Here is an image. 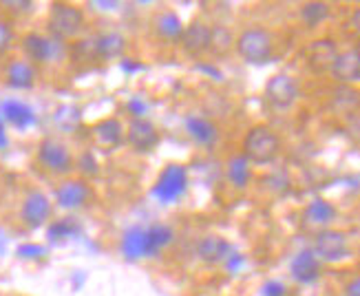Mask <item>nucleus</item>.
Returning <instances> with one entry per match:
<instances>
[{
  "label": "nucleus",
  "mask_w": 360,
  "mask_h": 296,
  "mask_svg": "<svg viewBox=\"0 0 360 296\" xmlns=\"http://www.w3.org/2000/svg\"><path fill=\"white\" fill-rule=\"evenodd\" d=\"M18 51L25 60H29L31 65H36L42 71L65 65L71 58V44L56 40L44 29H34L18 38Z\"/></svg>",
  "instance_id": "f257e3e1"
},
{
  "label": "nucleus",
  "mask_w": 360,
  "mask_h": 296,
  "mask_svg": "<svg viewBox=\"0 0 360 296\" xmlns=\"http://www.w3.org/2000/svg\"><path fill=\"white\" fill-rule=\"evenodd\" d=\"M75 157L71 144L60 135H44L38 139L34 150V164L44 175L53 179H67L75 175Z\"/></svg>",
  "instance_id": "f03ea898"
},
{
  "label": "nucleus",
  "mask_w": 360,
  "mask_h": 296,
  "mask_svg": "<svg viewBox=\"0 0 360 296\" xmlns=\"http://www.w3.org/2000/svg\"><path fill=\"white\" fill-rule=\"evenodd\" d=\"M89 29V15L84 7L75 3H51L44 18V31L65 44L82 40Z\"/></svg>",
  "instance_id": "7ed1b4c3"
},
{
  "label": "nucleus",
  "mask_w": 360,
  "mask_h": 296,
  "mask_svg": "<svg viewBox=\"0 0 360 296\" xmlns=\"http://www.w3.org/2000/svg\"><path fill=\"white\" fill-rule=\"evenodd\" d=\"M283 150V139L270 124H255L241 139V155L250 166H270Z\"/></svg>",
  "instance_id": "20e7f679"
},
{
  "label": "nucleus",
  "mask_w": 360,
  "mask_h": 296,
  "mask_svg": "<svg viewBox=\"0 0 360 296\" xmlns=\"http://www.w3.org/2000/svg\"><path fill=\"white\" fill-rule=\"evenodd\" d=\"M276 51V38L268 27L252 25L241 29L234 36V53H237L245 65H265L274 58Z\"/></svg>",
  "instance_id": "39448f33"
},
{
  "label": "nucleus",
  "mask_w": 360,
  "mask_h": 296,
  "mask_svg": "<svg viewBox=\"0 0 360 296\" xmlns=\"http://www.w3.org/2000/svg\"><path fill=\"white\" fill-rule=\"evenodd\" d=\"M53 212L56 204L49 193L42 188H27L18 204V224L29 232H36L53 221Z\"/></svg>",
  "instance_id": "423d86ee"
},
{
  "label": "nucleus",
  "mask_w": 360,
  "mask_h": 296,
  "mask_svg": "<svg viewBox=\"0 0 360 296\" xmlns=\"http://www.w3.org/2000/svg\"><path fill=\"white\" fill-rule=\"evenodd\" d=\"M53 204L56 208L65 210V212H80L86 210L93 201H96V191H93V184L80 175H71L67 179H60L53 188Z\"/></svg>",
  "instance_id": "0eeeda50"
},
{
  "label": "nucleus",
  "mask_w": 360,
  "mask_h": 296,
  "mask_svg": "<svg viewBox=\"0 0 360 296\" xmlns=\"http://www.w3.org/2000/svg\"><path fill=\"white\" fill-rule=\"evenodd\" d=\"M301 98V84L294 75L278 71L274 75H270V80L265 82L263 89V100L272 111L276 113H288L296 106Z\"/></svg>",
  "instance_id": "6e6552de"
},
{
  "label": "nucleus",
  "mask_w": 360,
  "mask_h": 296,
  "mask_svg": "<svg viewBox=\"0 0 360 296\" xmlns=\"http://www.w3.org/2000/svg\"><path fill=\"white\" fill-rule=\"evenodd\" d=\"M309 250L316 255L321 263H340L349 259L352 245H349L347 232H342L338 228H325V230L314 232Z\"/></svg>",
  "instance_id": "1a4fd4ad"
},
{
  "label": "nucleus",
  "mask_w": 360,
  "mask_h": 296,
  "mask_svg": "<svg viewBox=\"0 0 360 296\" xmlns=\"http://www.w3.org/2000/svg\"><path fill=\"white\" fill-rule=\"evenodd\" d=\"M40 75L42 71L31 65L29 60H25L22 56H11L5 60L3 71H0V77H3V84L9 91L15 93H29L34 91L40 82Z\"/></svg>",
  "instance_id": "9d476101"
},
{
  "label": "nucleus",
  "mask_w": 360,
  "mask_h": 296,
  "mask_svg": "<svg viewBox=\"0 0 360 296\" xmlns=\"http://www.w3.org/2000/svg\"><path fill=\"white\" fill-rule=\"evenodd\" d=\"M162 144V131L150 117L135 115L127 124V146L137 155H150Z\"/></svg>",
  "instance_id": "9b49d317"
},
{
  "label": "nucleus",
  "mask_w": 360,
  "mask_h": 296,
  "mask_svg": "<svg viewBox=\"0 0 360 296\" xmlns=\"http://www.w3.org/2000/svg\"><path fill=\"white\" fill-rule=\"evenodd\" d=\"M75 46H82L86 58L91 60H117L127 51V38H124L120 31H100V34L77 40Z\"/></svg>",
  "instance_id": "f8f14e48"
},
{
  "label": "nucleus",
  "mask_w": 360,
  "mask_h": 296,
  "mask_svg": "<svg viewBox=\"0 0 360 296\" xmlns=\"http://www.w3.org/2000/svg\"><path fill=\"white\" fill-rule=\"evenodd\" d=\"M177 44L184 51V56H188V58H201V56L210 53L212 25H208L206 20H199V18L184 25V31H181Z\"/></svg>",
  "instance_id": "ddd939ff"
},
{
  "label": "nucleus",
  "mask_w": 360,
  "mask_h": 296,
  "mask_svg": "<svg viewBox=\"0 0 360 296\" xmlns=\"http://www.w3.org/2000/svg\"><path fill=\"white\" fill-rule=\"evenodd\" d=\"M93 144L102 150H117L120 146L127 144V124L117 115H108L91 127Z\"/></svg>",
  "instance_id": "4468645a"
},
{
  "label": "nucleus",
  "mask_w": 360,
  "mask_h": 296,
  "mask_svg": "<svg viewBox=\"0 0 360 296\" xmlns=\"http://www.w3.org/2000/svg\"><path fill=\"white\" fill-rule=\"evenodd\" d=\"M327 75H330L338 86L354 89L356 84H360V53L356 51V46L340 49Z\"/></svg>",
  "instance_id": "2eb2a0df"
},
{
  "label": "nucleus",
  "mask_w": 360,
  "mask_h": 296,
  "mask_svg": "<svg viewBox=\"0 0 360 296\" xmlns=\"http://www.w3.org/2000/svg\"><path fill=\"white\" fill-rule=\"evenodd\" d=\"M338 44L334 38H316L307 44L305 49V62L309 71L314 73H330L334 60L338 56Z\"/></svg>",
  "instance_id": "dca6fc26"
},
{
  "label": "nucleus",
  "mask_w": 360,
  "mask_h": 296,
  "mask_svg": "<svg viewBox=\"0 0 360 296\" xmlns=\"http://www.w3.org/2000/svg\"><path fill=\"white\" fill-rule=\"evenodd\" d=\"M230 252L232 245L221 235H203L195 243V255L206 266H219V263H224L230 257Z\"/></svg>",
  "instance_id": "f3484780"
},
{
  "label": "nucleus",
  "mask_w": 360,
  "mask_h": 296,
  "mask_svg": "<svg viewBox=\"0 0 360 296\" xmlns=\"http://www.w3.org/2000/svg\"><path fill=\"white\" fill-rule=\"evenodd\" d=\"M321 266L323 263L316 259V255L305 247V250L296 252L292 263H290V274L296 283L301 285H309V283H316L321 278Z\"/></svg>",
  "instance_id": "a211bd4d"
},
{
  "label": "nucleus",
  "mask_w": 360,
  "mask_h": 296,
  "mask_svg": "<svg viewBox=\"0 0 360 296\" xmlns=\"http://www.w3.org/2000/svg\"><path fill=\"white\" fill-rule=\"evenodd\" d=\"M336 214H338V210L327 199H311L303 208V226L314 232L332 228V221L336 219Z\"/></svg>",
  "instance_id": "6ab92c4d"
},
{
  "label": "nucleus",
  "mask_w": 360,
  "mask_h": 296,
  "mask_svg": "<svg viewBox=\"0 0 360 296\" xmlns=\"http://www.w3.org/2000/svg\"><path fill=\"white\" fill-rule=\"evenodd\" d=\"M184 127L188 137L193 139L195 144L203 146V148H212L219 139V129L217 124L210 122L208 117H201V115H188L184 120Z\"/></svg>",
  "instance_id": "aec40b11"
},
{
  "label": "nucleus",
  "mask_w": 360,
  "mask_h": 296,
  "mask_svg": "<svg viewBox=\"0 0 360 296\" xmlns=\"http://www.w3.org/2000/svg\"><path fill=\"white\" fill-rule=\"evenodd\" d=\"M153 31H155V36L162 38L164 42L177 44L181 31H184V22L177 18L175 11H160L153 18Z\"/></svg>",
  "instance_id": "412c9836"
},
{
  "label": "nucleus",
  "mask_w": 360,
  "mask_h": 296,
  "mask_svg": "<svg viewBox=\"0 0 360 296\" xmlns=\"http://www.w3.org/2000/svg\"><path fill=\"white\" fill-rule=\"evenodd\" d=\"M0 115H3V120L9 122L13 129H27L36 122L31 106L20 100H5L3 106H0Z\"/></svg>",
  "instance_id": "4be33fe9"
},
{
  "label": "nucleus",
  "mask_w": 360,
  "mask_h": 296,
  "mask_svg": "<svg viewBox=\"0 0 360 296\" xmlns=\"http://www.w3.org/2000/svg\"><path fill=\"white\" fill-rule=\"evenodd\" d=\"M226 173H228V179L234 188H245V186L250 184V179H252V166H250V162L239 153L228 162Z\"/></svg>",
  "instance_id": "5701e85b"
},
{
  "label": "nucleus",
  "mask_w": 360,
  "mask_h": 296,
  "mask_svg": "<svg viewBox=\"0 0 360 296\" xmlns=\"http://www.w3.org/2000/svg\"><path fill=\"white\" fill-rule=\"evenodd\" d=\"M332 15V7L327 3H305L299 11V18L307 29H316L321 27L327 18Z\"/></svg>",
  "instance_id": "b1692460"
},
{
  "label": "nucleus",
  "mask_w": 360,
  "mask_h": 296,
  "mask_svg": "<svg viewBox=\"0 0 360 296\" xmlns=\"http://www.w3.org/2000/svg\"><path fill=\"white\" fill-rule=\"evenodd\" d=\"M18 31H15V22L0 11V56H7L13 46H18Z\"/></svg>",
  "instance_id": "393cba45"
},
{
  "label": "nucleus",
  "mask_w": 360,
  "mask_h": 296,
  "mask_svg": "<svg viewBox=\"0 0 360 296\" xmlns=\"http://www.w3.org/2000/svg\"><path fill=\"white\" fill-rule=\"evenodd\" d=\"M230 49H234V36L230 34L228 29H224V27H212V46H210V53L221 56V53H226Z\"/></svg>",
  "instance_id": "a878e982"
},
{
  "label": "nucleus",
  "mask_w": 360,
  "mask_h": 296,
  "mask_svg": "<svg viewBox=\"0 0 360 296\" xmlns=\"http://www.w3.org/2000/svg\"><path fill=\"white\" fill-rule=\"evenodd\" d=\"M36 5L34 3H27V0H9V3H0V11H3L7 18H11L15 22L18 15H29L34 13Z\"/></svg>",
  "instance_id": "bb28decb"
},
{
  "label": "nucleus",
  "mask_w": 360,
  "mask_h": 296,
  "mask_svg": "<svg viewBox=\"0 0 360 296\" xmlns=\"http://www.w3.org/2000/svg\"><path fill=\"white\" fill-rule=\"evenodd\" d=\"M342 296H360V274H354L349 281L342 285Z\"/></svg>",
  "instance_id": "cd10ccee"
},
{
  "label": "nucleus",
  "mask_w": 360,
  "mask_h": 296,
  "mask_svg": "<svg viewBox=\"0 0 360 296\" xmlns=\"http://www.w3.org/2000/svg\"><path fill=\"white\" fill-rule=\"evenodd\" d=\"M18 255L25 257V259H38V257L44 255V247H40V245H22V247H18Z\"/></svg>",
  "instance_id": "c85d7f7f"
},
{
  "label": "nucleus",
  "mask_w": 360,
  "mask_h": 296,
  "mask_svg": "<svg viewBox=\"0 0 360 296\" xmlns=\"http://www.w3.org/2000/svg\"><path fill=\"white\" fill-rule=\"evenodd\" d=\"M349 27L356 31V36L360 38V5L352 11V15H349Z\"/></svg>",
  "instance_id": "c756f323"
},
{
  "label": "nucleus",
  "mask_w": 360,
  "mask_h": 296,
  "mask_svg": "<svg viewBox=\"0 0 360 296\" xmlns=\"http://www.w3.org/2000/svg\"><path fill=\"white\" fill-rule=\"evenodd\" d=\"M7 146V127H5V120L0 115V148Z\"/></svg>",
  "instance_id": "7c9ffc66"
},
{
  "label": "nucleus",
  "mask_w": 360,
  "mask_h": 296,
  "mask_svg": "<svg viewBox=\"0 0 360 296\" xmlns=\"http://www.w3.org/2000/svg\"><path fill=\"white\" fill-rule=\"evenodd\" d=\"M5 247H7V235H5L3 230H0V252H3Z\"/></svg>",
  "instance_id": "2f4dec72"
},
{
  "label": "nucleus",
  "mask_w": 360,
  "mask_h": 296,
  "mask_svg": "<svg viewBox=\"0 0 360 296\" xmlns=\"http://www.w3.org/2000/svg\"><path fill=\"white\" fill-rule=\"evenodd\" d=\"M354 46H356V51H358V53H360V38H358V40H356V44H354Z\"/></svg>",
  "instance_id": "473e14b6"
}]
</instances>
